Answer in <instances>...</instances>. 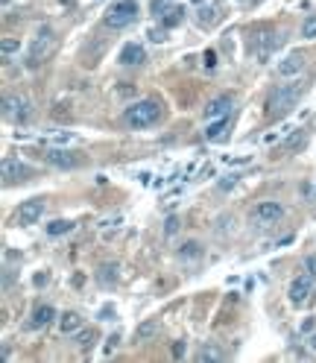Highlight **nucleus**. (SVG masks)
Instances as JSON below:
<instances>
[{
	"mask_svg": "<svg viewBox=\"0 0 316 363\" xmlns=\"http://www.w3.org/2000/svg\"><path fill=\"white\" fill-rule=\"evenodd\" d=\"M53 50V33L50 30H41V38H35L33 44V53H30V65H41V59L47 56V53Z\"/></svg>",
	"mask_w": 316,
	"mask_h": 363,
	"instance_id": "11",
	"label": "nucleus"
},
{
	"mask_svg": "<svg viewBox=\"0 0 316 363\" xmlns=\"http://www.w3.org/2000/svg\"><path fill=\"white\" fill-rule=\"evenodd\" d=\"M158 117H161V105L155 103V100H138V103H132L126 108V123L132 129H147Z\"/></svg>",
	"mask_w": 316,
	"mask_h": 363,
	"instance_id": "2",
	"label": "nucleus"
},
{
	"mask_svg": "<svg viewBox=\"0 0 316 363\" xmlns=\"http://www.w3.org/2000/svg\"><path fill=\"white\" fill-rule=\"evenodd\" d=\"M82 325H85V319H82L76 311L62 313V319H59V328H62V334H73V331H79Z\"/></svg>",
	"mask_w": 316,
	"mask_h": 363,
	"instance_id": "17",
	"label": "nucleus"
},
{
	"mask_svg": "<svg viewBox=\"0 0 316 363\" xmlns=\"http://www.w3.org/2000/svg\"><path fill=\"white\" fill-rule=\"evenodd\" d=\"M100 284L102 287H109V284H117V278H120V267L117 264H102L100 267Z\"/></svg>",
	"mask_w": 316,
	"mask_h": 363,
	"instance_id": "19",
	"label": "nucleus"
},
{
	"mask_svg": "<svg viewBox=\"0 0 316 363\" xmlns=\"http://www.w3.org/2000/svg\"><path fill=\"white\" fill-rule=\"evenodd\" d=\"M232 94H220V97H214L211 103L202 108V120L205 123H211V120H220V117H229V111H232Z\"/></svg>",
	"mask_w": 316,
	"mask_h": 363,
	"instance_id": "7",
	"label": "nucleus"
},
{
	"mask_svg": "<svg viewBox=\"0 0 316 363\" xmlns=\"http://www.w3.org/2000/svg\"><path fill=\"white\" fill-rule=\"evenodd\" d=\"M304 267H307V273L316 278V255H307V261H304Z\"/></svg>",
	"mask_w": 316,
	"mask_h": 363,
	"instance_id": "33",
	"label": "nucleus"
},
{
	"mask_svg": "<svg viewBox=\"0 0 316 363\" xmlns=\"http://www.w3.org/2000/svg\"><path fill=\"white\" fill-rule=\"evenodd\" d=\"M27 176H30V170L18 161V158H3V182L6 185H12V182H27Z\"/></svg>",
	"mask_w": 316,
	"mask_h": 363,
	"instance_id": "10",
	"label": "nucleus"
},
{
	"mask_svg": "<svg viewBox=\"0 0 316 363\" xmlns=\"http://www.w3.org/2000/svg\"><path fill=\"white\" fill-rule=\"evenodd\" d=\"M284 217V205L275 199H264V202H255V208L249 211V223L255 228H264V225L278 223Z\"/></svg>",
	"mask_w": 316,
	"mask_h": 363,
	"instance_id": "3",
	"label": "nucleus"
},
{
	"mask_svg": "<svg viewBox=\"0 0 316 363\" xmlns=\"http://www.w3.org/2000/svg\"><path fill=\"white\" fill-rule=\"evenodd\" d=\"M301 38H316V15H307L301 24Z\"/></svg>",
	"mask_w": 316,
	"mask_h": 363,
	"instance_id": "27",
	"label": "nucleus"
},
{
	"mask_svg": "<svg viewBox=\"0 0 316 363\" xmlns=\"http://www.w3.org/2000/svg\"><path fill=\"white\" fill-rule=\"evenodd\" d=\"M182 21H184V9H182V6H176V3H173L164 15H161V24H164L167 30H170V27H179Z\"/></svg>",
	"mask_w": 316,
	"mask_h": 363,
	"instance_id": "20",
	"label": "nucleus"
},
{
	"mask_svg": "<svg viewBox=\"0 0 316 363\" xmlns=\"http://www.w3.org/2000/svg\"><path fill=\"white\" fill-rule=\"evenodd\" d=\"M275 35L269 33V30H264V33L255 35V56H258V62H266L269 59V53L275 50Z\"/></svg>",
	"mask_w": 316,
	"mask_h": 363,
	"instance_id": "13",
	"label": "nucleus"
},
{
	"mask_svg": "<svg viewBox=\"0 0 316 363\" xmlns=\"http://www.w3.org/2000/svg\"><path fill=\"white\" fill-rule=\"evenodd\" d=\"M135 18H138V6H135L132 0H120L115 3L109 12H106V24L112 27V30H123V27H129Z\"/></svg>",
	"mask_w": 316,
	"mask_h": 363,
	"instance_id": "4",
	"label": "nucleus"
},
{
	"mask_svg": "<svg viewBox=\"0 0 316 363\" xmlns=\"http://www.w3.org/2000/svg\"><path fill=\"white\" fill-rule=\"evenodd\" d=\"M304 193H307V199H310V202H316V182H313V185H304Z\"/></svg>",
	"mask_w": 316,
	"mask_h": 363,
	"instance_id": "35",
	"label": "nucleus"
},
{
	"mask_svg": "<svg viewBox=\"0 0 316 363\" xmlns=\"http://www.w3.org/2000/svg\"><path fill=\"white\" fill-rule=\"evenodd\" d=\"M150 41H158V44H161V41H167V33H164V30H155V27H152V30H150Z\"/></svg>",
	"mask_w": 316,
	"mask_h": 363,
	"instance_id": "32",
	"label": "nucleus"
},
{
	"mask_svg": "<svg viewBox=\"0 0 316 363\" xmlns=\"http://www.w3.org/2000/svg\"><path fill=\"white\" fill-rule=\"evenodd\" d=\"M310 293H313V276H310V273H304V276H299L293 284H290V293H287V296H290V302H293V305H304Z\"/></svg>",
	"mask_w": 316,
	"mask_h": 363,
	"instance_id": "9",
	"label": "nucleus"
},
{
	"mask_svg": "<svg viewBox=\"0 0 316 363\" xmlns=\"http://www.w3.org/2000/svg\"><path fill=\"white\" fill-rule=\"evenodd\" d=\"M9 3H12V0H3V6H9Z\"/></svg>",
	"mask_w": 316,
	"mask_h": 363,
	"instance_id": "39",
	"label": "nucleus"
},
{
	"mask_svg": "<svg viewBox=\"0 0 316 363\" xmlns=\"http://www.w3.org/2000/svg\"><path fill=\"white\" fill-rule=\"evenodd\" d=\"M214 21V12L208 6H199V24H211Z\"/></svg>",
	"mask_w": 316,
	"mask_h": 363,
	"instance_id": "31",
	"label": "nucleus"
},
{
	"mask_svg": "<svg viewBox=\"0 0 316 363\" xmlns=\"http://www.w3.org/2000/svg\"><path fill=\"white\" fill-rule=\"evenodd\" d=\"M229 132V117H220V120H211L205 126V138L208 141H223Z\"/></svg>",
	"mask_w": 316,
	"mask_h": 363,
	"instance_id": "18",
	"label": "nucleus"
},
{
	"mask_svg": "<svg viewBox=\"0 0 316 363\" xmlns=\"http://www.w3.org/2000/svg\"><path fill=\"white\" fill-rule=\"evenodd\" d=\"M196 360L199 363H220V360H226V351L217 346V343H205V346L199 348V354H196Z\"/></svg>",
	"mask_w": 316,
	"mask_h": 363,
	"instance_id": "16",
	"label": "nucleus"
},
{
	"mask_svg": "<svg viewBox=\"0 0 316 363\" xmlns=\"http://www.w3.org/2000/svg\"><path fill=\"white\" fill-rule=\"evenodd\" d=\"M170 6H173V0H152V3H150V12H152V15H158V18H161V15L167 12V9H170Z\"/></svg>",
	"mask_w": 316,
	"mask_h": 363,
	"instance_id": "29",
	"label": "nucleus"
},
{
	"mask_svg": "<svg viewBox=\"0 0 316 363\" xmlns=\"http://www.w3.org/2000/svg\"><path fill=\"white\" fill-rule=\"evenodd\" d=\"M67 231H73V223H70V220H53V223L47 225V234H50V237H59V234H67Z\"/></svg>",
	"mask_w": 316,
	"mask_h": 363,
	"instance_id": "24",
	"label": "nucleus"
},
{
	"mask_svg": "<svg viewBox=\"0 0 316 363\" xmlns=\"http://www.w3.org/2000/svg\"><path fill=\"white\" fill-rule=\"evenodd\" d=\"M301 68H304V53L296 50L290 56H284L275 70H278V76H296V73H301Z\"/></svg>",
	"mask_w": 316,
	"mask_h": 363,
	"instance_id": "12",
	"label": "nucleus"
},
{
	"mask_svg": "<svg viewBox=\"0 0 316 363\" xmlns=\"http://www.w3.org/2000/svg\"><path fill=\"white\" fill-rule=\"evenodd\" d=\"M173 357H184V343L179 340V343H173Z\"/></svg>",
	"mask_w": 316,
	"mask_h": 363,
	"instance_id": "34",
	"label": "nucleus"
},
{
	"mask_svg": "<svg viewBox=\"0 0 316 363\" xmlns=\"http://www.w3.org/2000/svg\"><path fill=\"white\" fill-rule=\"evenodd\" d=\"M3 117L6 120H15V123H24L30 117V100L24 97H3Z\"/></svg>",
	"mask_w": 316,
	"mask_h": 363,
	"instance_id": "6",
	"label": "nucleus"
},
{
	"mask_svg": "<svg viewBox=\"0 0 316 363\" xmlns=\"http://www.w3.org/2000/svg\"><path fill=\"white\" fill-rule=\"evenodd\" d=\"M97 337H100V334H97V328H79V334H76V346L88 351V348L97 343Z\"/></svg>",
	"mask_w": 316,
	"mask_h": 363,
	"instance_id": "21",
	"label": "nucleus"
},
{
	"mask_svg": "<svg viewBox=\"0 0 316 363\" xmlns=\"http://www.w3.org/2000/svg\"><path fill=\"white\" fill-rule=\"evenodd\" d=\"M205 65H208V68H214V65H217V53H214V50L205 53Z\"/></svg>",
	"mask_w": 316,
	"mask_h": 363,
	"instance_id": "36",
	"label": "nucleus"
},
{
	"mask_svg": "<svg viewBox=\"0 0 316 363\" xmlns=\"http://www.w3.org/2000/svg\"><path fill=\"white\" fill-rule=\"evenodd\" d=\"M313 325H316L313 319H304V322H301V331H313Z\"/></svg>",
	"mask_w": 316,
	"mask_h": 363,
	"instance_id": "37",
	"label": "nucleus"
},
{
	"mask_svg": "<svg viewBox=\"0 0 316 363\" xmlns=\"http://www.w3.org/2000/svg\"><path fill=\"white\" fill-rule=\"evenodd\" d=\"M179 258L182 261H193V258H202V243H196V240H187L179 249Z\"/></svg>",
	"mask_w": 316,
	"mask_h": 363,
	"instance_id": "22",
	"label": "nucleus"
},
{
	"mask_svg": "<svg viewBox=\"0 0 316 363\" xmlns=\"http://www.w3.org/2000/svg\"><path fill=\"white\" fill-rule=\"evenodd\" d=\"M179 217H176V214H173V217H167V223H164V234L167 237H173V234H176V231H179Z\"/></svg>",
	"mask_w": 316,
	"mask_h": 363,
	"instance_id": "30",
	"label": "nucleus"
},
{
	"mask_svg": "<svg viewBox=\"0 0 316 363\" xmlns=\"http://www.w3.org/2000/svg\"><path fill=\"white\" fill-rule=\"evenodd\" d=\"M44 217V199H27L21 202L15 211V223L18 225H33Z\"/></svg>",
	"mask_w": 316,
	"mask_h": 363,
	"instance_id": "5",
	"label": "nucleus"
},
{
	"mask_svg": "<svg viewBox=\"0 0 316 363\" xmlns=\"http://www.w3.org/2000/svg\"><path fill=\"white\" fill-rule=\"evenodd\" d=\"M301 147H304V132H299V129H296V132H293V135L287 138L284 150H290V153H293V150H301Z\"/></svg>",
	"mask_w": 316,
	"mask_h": 363,
	"instance_id": "26",
	"label": "nucleus"
},
{
	"mask_svg": "<svg viewBox=\"0 0 316 363\" xmlns=\"http://www.w3.org/2000/svg\"><path fill=\"white\" fill-rule=\"evenodd\" d=\"M237 182H240V173H229V176H223V179L217 182V188L220 190H232Z\"/></svg>",
	"mask_w": 316,
	"mask_h": 363,
	"instance_id": "28",
	"label": "nucleus"
},
{
	"mask_svg": "<svg viewBox=\"0 0 316 363\" xmlns=\"http://www.w3.org/2000/svg\"><path fill=\"white\" fill-rule=\"evenodd\" d=\"M120 65H144L147 62V50L141 47V44H126L123 50H120V59H117Z\"/></svg>",
	"mask_w": 316,
	"mask_h": 363,
	"instance_id": "14",
	"label": "nucleus"
},
{
	"mask_svg": "<svg viewBox=\"0 0 316 363\" xmlns=\"http://www.w3.org/2000/svg\"><path fill=\"white\" fill-rule=\"evenodd\" d=\"M310 348H316V334H313V337H310Z\"/></svg>",
	"mask_w": 316,
	"mask_h": 363,
	"instance_id": "38",
	"label": "nucleus"
},
{
	"mask_svg": "<svg viewBox=\"0 0 316 363\" xmlns=\"http://www.w3.org/2000/svg\"><path fill=\"white\" fill-rule=\"evenodd\" d=\"M18 50H21V41H18V38H3V62H9Z\"/></svg>",
	"mask_w": 316,
	"mask_h": 363,
	"instance_id": "25",
	"label": "nucleus"
},
{
	"mask_svg": "<svg viewBox=\"0 0 316 363\" xmlns=\"http://www.w3.org/2000/svg\"><path fill=\"white\" fill-rule=\"evenodd\" d=\"M299 97H301L299 82H293V85H278L272 94H269V100H266V117H272V120L284 117V114L296 105Z\"/></svg>",
	"mask_w": 316,
	"mask_h": 363,
	"instance_id": "1",
	"label": "nucleus"
},
{
	"mask_svg": "<svg viewBox=\"0 0 316 363\" xmlns=\"http://www.w3.org/2000/svg\"><path fill=\"white\" fill-rule=\"evenodd\" d=\"M155 331H158V322H155V319H144V322L138 325V331H135V337H138V340H150V337H155Z\"/></svg>",
	"mask_w": 316,
	"mask_h": 363,
	"instance_id": "23",
	"label": "nucleus"
},
{
	"mask_svg": "<svg viewBox=\"0 0 316 363\" xmlns=\"http://www.w3.org/2000/svg\"><path fill=\"white\" fill-rule=\"evenodd\" d=\"M193 3H202V0H193Z\"/></svg>",
	"mask_w": 316,
	"mask_h": 363,
	"instance_id": "40",
	"label": "nucleus"
},
{
	"mask_svg": "<svg viewBox=\"0 0 316 363\" xmlns=\"http://www.w3.org/2000/svg\"><path fill=\"white\" fill-rule=\"evenodd\" d=\"M53 319H56V308H50V305H35L30 328H44V325H50Z\"/></svg>",
	"mask_w": 316,
	"mask_h": 363,
	"instance_id": "15",
	"label": "nucleus"
},
{
	"mask_svg": "<svg viewBox=\"0 0 316 363\" xmlns=\"http://www.w3.org/2000/svg\"><path fill=\"white\" fill-rule=\"evenodd\" d=\"M44 161L53 164V167H62V170H73V167H79V153H70V150H59V147H53L44 153Z\"/></svg>",
	"mask_w": 316,
	"mask_h": 363,
	"instance_id": "8",
	"label": "nucleus"
}]
</instances>
